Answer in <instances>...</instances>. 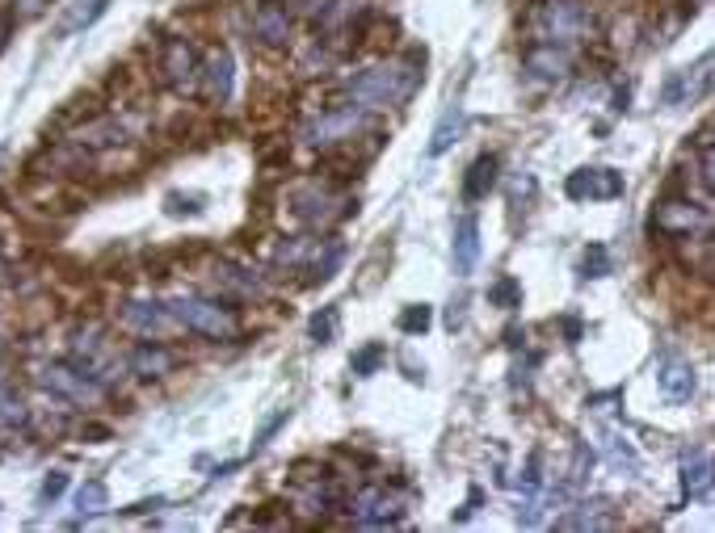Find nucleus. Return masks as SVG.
<instances>
[{
	"label": "nucleus",
	"mask_w": 715,
	"mask_h": 533,
	"mask_svg": "<svg viewBox=\"0 0 715 533\" xmlns=\"http://www.w3.org/2000/svg\"><path fill=\"white\" fill-rule=\"evenodd\" d=\"M430 328H434V307H425V303L405 307V316H400V332L405 336H425Z\"/></svg>",
	"instance_id": "obj_28"
},
{
	"label": "nucleus",
	"mask_w": 715,
	"mask_h": 533,
	"mask_svg": "<svg viewBox=\"0 0 715 533\" xmlns=\"http://www.w3.org/2000/svg\"><path fill=\"white\" fill-rule=\"evenodd\" d=\"M345 512H350V521L354 525H366V530H384V525H400V505L387 496L384 487H362L358 496H350V505H345Z\"/></svg>",
	"instance_id": "obj_8"
},
{
	"label": "nucleus",
	"mask_w": 715,
	"mask_h": 533,
	"mask_svg": "<svg viewBox=\"0 0 715 533\" xmlns=\"http://www.w3.org/2000/svg\"><path fill=\"white\" fill-rule=\"evenodd\" d=\"M0 161H4V147H0Z\"/></svg>",
	"instance_id": "obj_37"
},
{
	"label": "nucleus",
	"mask_w": 715,
	"mask_h": 533,
	"mask_svg": "<svg viewBox=\"0 0 715 533\" xmlns=\"http://www.w3.org/2000/svg\"><path fill=\"white\" fill-rule=\"evenodd\" d=\"M653 227L665 240L703 236V232H712V211H707V202L703 206H694V202H660L657 214H653Z\"/></svg>",
	"instance_id": "obj_6"
},
{
	"label": "nucleus",
	"mask_w": 715,
	"mask_h": 533,
	"mask_svg": "<svg viewBox=\"0 0 715 533\" xmlns=\"http://www.w3.org/2000/svg\"><path fill=\"white\" fill-rule=\"evenodd\" d=\"M366 127H371V109L354 106V102H350V106H332V109H325L320 118H312V122L303 127V143L329 152V147L350 143V139L362 134Z\"/></svg>",
	"instance_id": "obj_4"
},
{
	"label": "nucleus",
	"mask_w": 715,
	"mask_h": 533,
	"mask_svg": "<svg viewBox=\"0 0 715 533\" xmlns=\"http://www.w3.org/2000/svg\"><path fill=\"white\" fill-rule=\"evenodd\" d=\"M337 307H325V311H316L312 323H307V336L316 341V345H332V336H337Z\"/></svg>",
	"instance_id": "obj_29"
},
{
	"label": "nucleus",
	"mask_w": 715,
	"mask_h": 533,
	"mask_svg": "<svg viewBox=\"0 0 715 533\" xmlns=\"http://www.w3.org/2000/svg\"><path fill=\"white\" fill-rule=\"evenodd\" d=\"M682 496L687 500H707L712 496V450L699 446L682 458Z\"/></svg>",
	"instance_id": "obj_16"
},
{
	"label": "nucleus",
	"mask_w": 715,
	"mask_h": 533,
	"mask_svg": "<svg viewBox=\"0 0 715 533\" xmlns=\"http://www.w3.org/2000/svg\"><path fill=\"white\" fill-rule=\"evenodd\" d=\"M173 366H177V357H173L161 341H143V345H136L131 348V357H127V370L136 374V378H165Z\"/></svg>",
	"instance_id": "obj_17"
},
{
	"label": "nucleus",
	"mask_w": 715,
	"mask_h": 533,
	"mask_svg": "<svg viewBox=\"0 0 715 533\" xmlns=\"http://www.w3.org/2000/svg\"><path fill=\"white\" fill-rule=\"evenodd\" d=\"M232 72H236V63H232V55L227 51H211L207 55V63L198 68L202 97H207L211 106H223V102L232 97Z\"/></svg>",
	"instance_id": "obj_14"
},
{
	"label": "nucleus",
	"mask_w": 715,
	"mask_h": 533,
	"mask_svg": "<svg viewBox=\"0 0 715 533\" xmlns=\"http://www.w3.org/2000/svg\"><path fill=\"white\" fill-rule=\"evenodd\" d=\"M122 328H131V332H139V336H165L168 328H177V323H173L165 303H143V298H131V303H122Z\"/></svg>",
	"instance_id": "obj_11"
},
{
	"label": "nucleus",
	"mask_w": 715,
	"mask_h": 533,
	"mask_svg": "<svg viewBox=\"0 0 715 533\" xmlns=\"http://www.w3.org/2000/svg\"><path fill=\"white\" fill-rule=\"evenodd\" d=\"M602 500H594V505H577L573 512H564L555 525L560 530H606V525H614V517H602Z\"/></svg>",
	"instance_id": "obj_24"
},
{
	"label": "nucleus",
	"mask_w": 715,
	"mask_h": 533,
	"mask_svg": "<svg viewBox=\"0 0 715 533\" xmlns=\"http://www.w3.org/2000/svg\"><path fill=\"white\" fill-rule=\"evenodd\" d=\"M198 55H194V47L186 43V38H173V43H165V59H161V72H165V81L177 88V93H186V88H194V81H198Z\"/></svg>",
	"instance_id": "obj_13"
},
{
	"label": "nucleus",
	"mask_w": 715,
	"mask_h": 533,
	"mask_svg": "<svg viewBox=\"0 0 715 533\" xmlns=\"http://www.w3.org/2000/svg\"><path fill=\"white\" fill-rule=\"evenodd\" d=\"M77 508L81 512H102V508H110V491H106V483L102 479H89L77 491Z\"/></svg>",
	"instance_id": "obj_30"
},
{
	"label": "nucleus",
	"mask_w": 715,
	"mask_h": 533,
	"mask_svg": "<svg viewBox=\"0 0 715 533\" xmlns=\"http://www.w3.org/2000/svg\"><path fill=\"white\" fill-rule=\"evenodd\" d=\"M523 72L535 84H564L569 72H573V59H569L564 47H555V43H535L523 55Z\"/></svg>",
	"instance_id": "obj_9"
},
{
	"label": "nucleus",
	"mask_w": 715,
	"mask_h": 533,
	"mask_svg": "<svg viewBox=\"0 0 715 533\" xmlns=\"http://www.w3.org/2000/svg\"><path fill=\"white\" fill-rule=\"evenodd\" d=\"M464 127H468V114H464V106H446L438 118V127H434V134H430V156H442V152H450L455 143H459V134H464Z\"/></svg>",
	"instance_id": "obj_20"
},
{
	"label": "nucleus",
	"mask_w": 715,
	"mask_h": 533,
	"mask_svg": "<svg viewBox=\"0 0 715 533\" xmlns=\"http://www.w3.org/2000/svg\"><path fill=\"white\" fill-rule=\"evenodd\" d=\"M253 29H257V38H261L266 47H286V43H291V17H286V9H278L270 0H261Z\"/></svg>",
	"instance_id": "obj_18"
},
{
	"label": "nucleus",
	"mask_w": 715,
	"mask_h": 533,
	"mask_svg": "<svg viewBox=\"0 0 715 533\" xmlns=\"http://www.w3.org/2000/svg\"><path fill=\"white\" fill-rule=\"evenodd\" d=\"M341 261H345V244L329 240L325 244V252H316V261H312V282H329L332 273L341 269Z\"/></svg>",
	"instance_id": "obj_26"
},
{
	"label": "nucleus",
	"mask_w": 715,
	"mask_h": 533,
	"mask_svg": "<svg viewBox=\"0 0 715 533\" xmlns=\"http://www.w3.org/2000/svg\"><path fill=\"white\" fill-rule=\"evenodd\" d=\"M9 4H13L22 17H34V13H43V9H47V0H9Z\"/></svg>",
	"instance_id": "obj_34"
},
{
	"label": "nucleus",
	"mask_w": 715,
	"mask_h": 533,
	"mask_svg": "<svg viewBox=\"0 0 715 533\" xmlns=\"http://www.w3.org/2000/svg\"><path fill=\"white\" fill-rule=\"evenodd\" d=\"M535 34L539 43H581L585 34H594V13L581 0H543L535 9Z\"/></svg>",
	"instance_id": "obj_3"
},
{
	"label": "nucleus",
	"mask_w": 715,
	"mask_h": 533,
	"mask_svg": "<svg viewBox=\"0 0 715 533\" xmlns=\"http://www.w3.org/2000/svg\"><path fill=\"white\" fill-rule=\"evenodd\" d=\"M106 9H110V0H77V4H68V13L59 17L56 34H59V38L81 34V29H89L97 17H106Z\"/></svg>",
	"instance_id": "obj_22"
},
{
	"label": "nucleus",
	"mask_w": 715,
	"mask_h": 533,
	"mask_svg": "<svg viewBox=\"0 0 715 533\" xmlns=\"http://www.w3.org/2000/svg\"><path fill=\"white\" fill-rule=\"evenodd\" d=\"M623 173L614 168H577L569 181H564V193L573 202H610V198H623Z\"/></svg>",
	"instance_id": "obj_7"
},
{
	"label": "nucleus",
	"mask_w": 715,
	"mask_h": 533,
	"mask_svg": "<svg viewBox=\"0 0 715 533\" xmlns=\"http://www.w3.org/2000/svg\"><path fill=\"white\" fill-rule=\"evenodd\" d=\"M286 421H291V412H286V407H282V412H274V416H270V421L261 425V433H257V446H266V441H270L278 428L286 425Z\"/></svg>",
	"instance_id": "obj_33"
},
{
	"label": "nucleus",
	"mask_w": 715,
	"mask_h": 533,
	"mask_svg": "<svg viewBox=\"0 0 715 533\" xmlns=\"http://www.w3.org/2000/svg\"><path fill=\"white\" fill-rule=\"evenodd\" d=\"M564 332H569V345H577V341H581V320H577V316H569V320H564Z\"/></svg>",
	"instance_id": "obj_35"
},
{
	"label": "nucleus",
	"mask_w": 715,
	"mask_h": 533,
	"mask_svg": "<svg viewBox=\"0 0 715 533\" xmlns=\"http://www.w3.org/2000/svg\"><path fill=\"white\" fill-rule=\"evenodd\" d=\"M581 269H585V277H606V273H610V252H606V244H589Z\"/></svg>",
	"instance_id": "obj_31"
},
{
	"label": "nucleus",
	"mask_w": 715,
	"mask_h": 533,
	"mask_svg": "<svg viewBox=\"0 0 715 533\" xmlns=\"http://www.w3.org/2000/svg\"><path fill=\"white\" fill-rule=\"evenodd\" d=\"M657 382H660V395L669 403H690L694 391H699V374L682 357H665L657 366Z\"/></svg>",
	"instance_id": "obj_12"
},
{
	"label": "nucleus",
	"mask_w": 715,
	"mask_h": 533,
	"mask_svg": "<svg viewBox=\"0 0 715 533\" xmlns=\"http://www.w3.org/2000/svg\"><path fill=\"white\" fill-rule=\"evenodd\" d=\"M489 303L501 307V311H518L523 307V282L518 277H496L489 286Z\"/></svg>",
	"instance_id": "obj_25"
},
{
	"label": "nucleus",
	"mask_w": 715,
	"mask_h": 533,
	"mask_svg": "<svg viewBox=\"0 0 715 533\" xmlns=\"http://www.w3.org/2000/svg\"><path fill=\"white\" fill-rule=\"evenodd\" d=\"M496 168H501V161H496L493 152H484V156H476V161L468 164V177H464V198H468V202H484V198L493 193Z\"/></svg>",
	"instance_id": "obj_19"
},
{
	"label": "nucleus",
	"mask_w": 715,
	"mask_h": 533,
	"mask_svg": "<svg viewBox=\"0 0 715 533\" xmlns=\"http://www.w3.org/2000/svg\"><path fill=\"white\" fill-rule=\"evenodd\" d=\"M699 4H707V0H699Z\"/></svg>",
	"instance_id": "obj_38"
},
{
	"label": "nucleus",
	"mask_w": 715,
	"mask_h": 533,
	"mask_svg": "<svg viewBox=\"0 0 715 533\" xmlns=\"http://www.w3.org/2000/svg\"><path fill=\"white\" fill-rule=\"evenodd\" d=\"M63 491H68V475H63V471H51V475L43 479V487H38V496H43L47 505H51V500H59Z\"/></svg>",
	"instance_id": "obj_32"
},
{
	"label": "nucleus",
	"mask_w": 715,
	"mask_h": 533,
	"mask_svg": "<svg viewBox=\"0 0 715 533\" xmlns=\"http://www.w3.org/2000/svg\"><path fill=\"white\" fill-rule=\"evenodd\" d=\"M168 316L177 328H186V332H198V336H207V341H232L236 332H241V320L232 316V307H223L220 298H198V294H181V298H173L165 303Z\"/></svg>",
	"instance_id": "obj_2"
},
{
	"label": "nucleus",
	"mask_w": 715,
	"mask_h": 533,
	"mask_svg": "<svg viewBox=\"0 0 715 533\" xmlns=\"http://www.w3.org/2000/svg\"><path fill=\"white\" fill-rule=\"evenodd\" d=\"M0 38H4V22H0Z\"/></svg>",
	"instance_id": "obj_36"
},
{
	"label": "nucleus",
	"mask_w": 715,
	"mask_h": 533,
	"mask_svg": "<svg viewBox=\"0 0 715 533\" xmlns=\"http://www.w3.org/2000/svg\"><path fill=\"white\" fill-rule=\"evenodd\" d=\"M387 362V345H379V341H371V345H362L350 357V370L358 374V378H371V374H379V366Z\"/></svg>",
	"instance_id": "obj_27"
},
{
	"label": "nucleus",
	"mask_w": 715,
	"mask_h": 533,
	"mask_svg": "<svg viewBox=\"0 0 715 533\" xmlns=\"http://www.w3.org/2000/svg\"><path fill=\"white\" fill-rule=\"evenodd\" d=\"M215 286L220 291H236L241 298H261L266 294V282L245 265H220L215 269Z\"/></svg>",
	"instance_id": "obj_23"
},
{
	"label": "nucleus",
	"mask_w": 715,
	"mask_h": 533,
	"mask_svg": "<svg viewBox=\"0 0 715 533\" xmlns=\"http://www.w3.org/2000/svg\"><path fill=\"white\" fill-rule=\"evenodd\" d=\"M450 261H455V273L468 277L476 261H480V218L476 214H459L455 218V240H450Z\"/></svg>",
	"instance_id": "obj_15"
},
{
	"label": "nucleus",
	"mask_w": 715,
	"mask_h": 533,
	"mask_svg": "<svg viewBox=\"0 0 715 533\" xmlns=\"http://www.w3.org/2000/svg\"><path fill=\"white\" fill-rule=\"evenodd\" d=\"M707 81H712V55H703L699 63H694V72H673L669 76V84L660 88V102L665 106H687V102H694V97H703L707 93Z\"/></svg>",
	"instance_id": "obj_10"
},
{
	"label": "nucleus",
	"mask_w": 715,
	"mask_h": 533,
	"mask_svg": "<svg viewBox=\"0 0 715 533\" xmlns=\"http://www.w3.org/2000/svg\"><path fill=\"white\" fill-rule=\"evenodd\" d=\"M329 206H332V193L320 186H303L295 198H291V211L300 214L307 227H320L325 218H329Z\"/></svg>",
	"instance_id": "obj_21"
},
{
	"label": "nucleus",
	"mask_w": 715,
	"mask_h": 533,
	"mask_svg": "<svg viewBox=\"0 0 715 533\" xmlns=\"http://www.w3.org/2000/svg\"><path fill=\"white\" fill-rule=\"evenodd\" d=\"M421 84V72L413 63H400V59H387V63H371L362 68L358 76L345 81V102H354L362 109H396L405 106Z\"/></svg>",
	"instance_id": "obj_1"
},
{
	"label": "nucleus",
	"mask_w": 715,
	"mask_h": 533,
	"mask_svg": "<svg viewBox=\"0 0 715 533\" xmlns=\"http://www.w3.org/2000/svg\"><path fill=\"white\" fill-rule=\"evenodd\" d=\"M34 382L47 391V395H56V400H68V403H97L102 400V382H97V374H89L84 366H68V362H47V366H38L34 374Z\"/></svg>",
	"instance_id": "obj_5"
}]
</instances>
